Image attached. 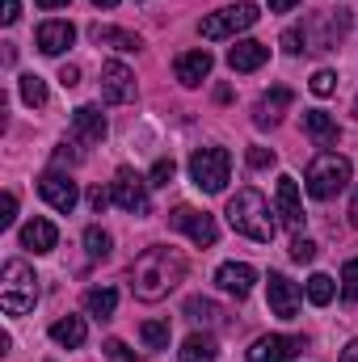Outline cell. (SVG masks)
Segmentation results:
<instances>
[{
  "mask_svg": "<svg viewBox=\"0 0 358 362\" xmlns=\"http://www.w3.org/2000/svg\"><path fill=\"white\" fill-rule=\"evenodd\" d=\"M249 165H253V169H270V165H274V152H266V148H249Z\"/></svg>",
  "mask_w": 358,
  "mask_h": 362,
  "instance_id": "41",
  "label": "cell"
},
{
  "mask_svg": "<svg viewBox=\"0 0 358 362\" xmlns=\"http://www.w3.org/2000/svg\"><path fill=\"white\" fill-rule=\"evenodd\" d=\"M68 0H38V8H64Z\"/></svg>",
  "mask_w": 358,
  "mask_h": 362,
  "instance_id": "45",
  "label": "cell"
},
{
  "mask_svg": "<svg viewBox=\"0 0 358 362\" xmlns=\"http://www.w3.org/2000/svg\"><path fill=\"white\" fill-rule=\"evenodd\" d=\"M354 118H358V97H354Z\"/></svg>",
  "mask_w": 358,
  "mask_h": 362,
  "instance_id": "48",
  "label": "cell"
},
{
  "mask_svg": "<svg viewBox=\"0 0 358 362\" xmlns=\"http://www.w3.org/2000/svg\"><path fill=\"white\" fill-rule=\"evenodd\" d=\"M304 131L312 135L316 148H337V139H342V127H337L325 110H308V114H304Z\"/></svg>",
  "mask_w": 358,
  "mask_h": 362,
  "instance_id": "20",
  "label": "cell"
},
{
  "mask_svg": "<svg viewBox=\"0 0 358 362\" xmlns=\"http://www.w3.org/2000/svg\"><path fill=\"white\" fill-rule=\"evenodd\" d=\"M13 219H17V194L8 189V194H4V211H0V228H8Z\"/></svg>",
  "mask_w": 358,
  "mask_h": 362,
  "instance_id": "40",
  "label": "cell"
},
{
  "mask_svg": "<svg viewBox=\"0 0 358 362\" xmlns=\"http://www.w3.org/2000/svg\"><path fill=\"white\" fill-rule=\"evenodd\" d=\"M185 316H190L194 325H207V329L224 325V308H219V303H211V299H202V295L185 299Z\"/></svg>",
  "mask_w": 358,
  "mask_h": 362,
  "instance_id": "27",
  "label": "cell"
},
{
  "mask_svg": "<svg viewBox=\"0 0 358 362\" xmlns=\"http://www.w3.org/2000/svg\"><path fill=\"white\" fill-rule=\"evenodd\" d=\"M105 358H110V362H135V354H131L118 337H110V341H105Z\"/></svg>",
  "mask_w": 358,
  "mask_h": 362,
  "instance_id": "37",
  "label": "cell"
},
{
  "mask_svg": "<svg viewBox=\"0 0 358 362\" xmlns=\"http://www.w3.org/2000/svg\"><path fill=\"white\" fill-rule=\"evenodd\" d=\"M59 85H64V89H76V85H81V68H76V64H64V68H59Z\"/></svg>",
  "mask_w": 358,
  "mask_h": 362,
  "instance_id": "39",
  "label": "cell"
},
{
  "mask_svg": "<svg viewBox=\"0 0 358 362\" xmlns=\"http://www.w3.org/2000/svg\"><path fill=\"white\" fill-rule=\"evenodd\" d=\"M38 194H42V198H47V206H55L59 215H68V211L81 202L76 181L68 177V173H59V169H47V173L38 177Z\"/></svg>",
  "mask_w": 358,
  "mask_h": 362,
  "instance_id": "10",
  "label": "cell"
},
{
  "mask_svg": "<svg viewBox=\"0 0 358 362\" xmlns=\"http://www.w3.org/2000/svg\"><path fill=\"white\" fill-rule=\"evenodd\" d=\"M148 185H152V181H144L139 173H131V169H118V177H114V185H110V194H114V202H118L127 215H148V211H152Z\"/></svg>",
  "mask_w": 358,
  "mask_h": 362,
  "instance_id": "8",
  "label": "cell"
},
{
  "mask_svg": "<svg viewBox=\"0 0 358 362\" xmlns=\"http://www.w3.org/2000/svg\"><path fill=\"white\" fill-rule=\"evenodd\" d=\"M215 358H219V346H215L211 333H190L178 350V362H215Z\"/></svg>",
  "mask_w": 358,
  "mask_h": 362,
  "instance_id": "23",
  "label": "cell"
},
{
  "mask_svg": "<svg viewBox=\"0 0 358 362\" xmlns=\"http://www.w3.org/2000/svg\"><path fill=\"white\" fill-rule=\"evenodd\" d=\"M266 4H270V13H291L299 0H266Z\"/></svg>",
  "mask_w": 358,
  "mask_h": 362,
  "instance_id": "43",
  "label": "cell"
},
{
  "mask_svg": "<svg viewBox=\"0 0 358 362\" xmlns=\"http://www.w3.org/2000/svg\"><path fill=\"white\" fill-rule=\"evenodd\" d=\"M304 350V337H287V333H270V337H258L249 346V362H291Z\"/></svg>",
  "mask_w": 358,
  "mask_h": 362,
  "instance_id": "13",
  "label": "cell"
},
{
  "mask_svg": "<svg viewBox=\"0 0 358 362\" xmlns=\"http://www.w3.org/2000/svg\"><path fill=\"white\" fill-rule=\"evenodd\" d=\"M34 42H38L42 55H64L76 42V25L72 21H42L38 34H34Z\"/></svg>",
  "mask_w": 358,
  "mask_h": 362,
  "instance_id": "17",
  "label": "cell"
},
{
  "mask_svg": "<svg viewBox=\"0 0 358 362\" xmlns=\"http://www.w3.org/2000/svg\"><path fill=\"white\" fill-rule=\"evenodd\" d=\"M232 177V156L228 148H198L190 156V181L202 194H224V185Z\"/></svg>",
  "mask_w": 358,
  "mask_h": 362,
  "instance_id": "6",
  "label": "cell"
},
{
  "mask_svg": "<svg viewBox=\"0 0 358 362\" xmlns=\"http://www.w3.org/2000/svg\"><path fill=\"white\" fill-rule=\"evenodd\" d=\"M350 223H354V228H358V194H354V198H350Z\"/></svg>",
  "mask_w": 358,
  "mask_h": 362,
  "instance_id": "46",
  "label": "cell"
},
{
  "mask_svg": "<svg viewBox=\"0 0 358 362\" xmlns=\"http://www.w3.org/2000/svg\"><path fill=\"white\" fill-rule=\"evenodd\" d=\"M291 262H299V266H308V262H316V245H312L308 236H299V240L291 245Z\"/></svg>",
  "mask_w": 358,
  "mask_h": 362,
  "instance_id": "35",
  "label": "cell"
},
{
  "mask_svg": "<svg viewBox=\"0 0 358 362\" xmlns=\"http://www.w3.org/2000/svg\"><path fill=\"white\" fill-rule=\"evenodd\" d=\"M282 51H287V55H299V51H308V34H304V25H291V30L282 34Z\"/></svg>",
  "mask_w": 358,
  "mask_h": 362,
  "instance_id": "33",
  "label": "cell"
},
{
  "mask_svg": "<svg viewBox=\"0 0 358 362\" xmlns=\"http://www.w3.org/2000/svg\"><path fill=\"white\" fill-rule=\"evenodd\" d=\"M228 223L241 236L258 240V245H270L274 232H278V223L270 219V202L262 198V189H253V185H245V189H236L228 198Z\"/></svg>",
  "mask_w": 358,
  "mask_h": 362,
  "instance_id": "2",
  "label": "cell"
},
{
  "mask_svg": "<svg viewBox=\"0 0 358 362\" xmlns=\"http://www.w3.org/2000/svg\"><path fill=\"white\" fill-rule=\"evenodd\" d=\"M114 308H118V291H114V286H93V291H85V312H89V316L110 320Z\"/></svg>",
  "mask_w": 358,
  "mask_h": 362,
  "instance_id": "26",
  "label": "cell"
},
{
  "mask_svg": "<svg viewBox=\"0 0 358 362\" xmlns=\"http://www.w3.org/2000/svg\"><path fill=\"white\" fill-rule=\"evenodd\" d=\"M266 59H270V47L266 42H253V38H245V42H236L228 51V68L232 72H258Z\"/></svg>",
  "mask_w": 358,
  "mask_h": 362,
  "instance_id": "19",
  "label": "cell"
},
{
  "mask_svg": "<svg viewBox=\"0 0 358 362\" xmlns=\"http://www.w3.org/2000/svg\"><path fill=\"white\" fill-rule=\"evenodd\" d=\"M342 299H346V303L358 299V262H346V266H342Z\"/></svg>",
  "mask_w": 358,
  "mask_h": 362,
  "instance_id": "32",
  "label": "cell"
},
{
  "mask_svg": "<svg viewBox=\"0 0 358 362\" xmlns=\"http://www.w3.org/2000/svg\"><path fill=\"white\" fill-rule=\"evenodd\" d=\"M215 282H219V291H228V295H236V299H249V291H253V282H258V270L245 266V262H224V266L215 270Z\"/></svg>",
  "mask_w": 358,
  "mask_h": 362,
  "instance_id": "16",
  "label": "cell"
},
{
  "mask_svg": "<svg viewBox=\"0 0 358 362\" xmlns=\"http://www.w3.org/2000/svg\"><path fill=\"white\" fill-rule=\"evenodd\" d=\"M274 202H278V219L291 228V232H299L304 228V202H299V181L295 177H278V185H274Z\"/></svg>",
  "mask_w": 358,
  "mask_h": 362,
  "instance_id": "14",
  "label": "cell"
},
{
  "mask_svg": "<svg viewBox=\"0 0 358 362\" xmlns=\"http://www.w3.org/2000/svg\"><path fill=\"white\" fill-rule=\"evenodd\" d=\"M85 249H89V257L93 262H105L110 257V249H114V240H110V232L105 228H85Z\"/></svg>",
  "mask_w": 358,
  "mask_h": 362,
  "instance_id": "30",
  "label": "cell"
},
{
  "mask_svg": "<svg viewBox=\"0 0 358 362\" xmlns=\"http://www.w3.org/2000/svg\"><path fill=\"white\" fill-rule=\"evenodd\" d=\"M93 42L114 47V51H139V47H144V42H139V34L118 30V25H93Z\"/></svg>",
  "mask_w": 358,
  "mask_h": 362,
  "instance_id": "24",
  "label": "cell"
},
{
  "mask_svg": "<svg viewBox=\"0 0 358 362\" xmlns=\"http://www.w3.org/2000/svg\"><path fill=\"white\" fill-rule=\"evenodd\" d=\"M101 97H105L110 105L135 101V72H131L127 64H118V59L101 64Z\"/></svg>",
  "mask_w": 358,
  "mask_h": 362,
  "instance_id": "12",
  "label": "cell"
},
{
  "mask_svg": "<svg viewBox=\"0 0 358 362\" xmlns=\"http://www.w3.org/2000/svg\"><path fill=\"white\" fill-rule=\"evenodd\" d=\"M34 303H38V274L25 262H8L0 274V308L8 316H25L34 312Z\"/></svg>",
  "mask_w": 358,
  "mask_h": 362,
  "instance_id": "4",
  "label": "cell"
},
{
  "mask_svg": "<svg viewBox=\"0 0 358 362\" xmlns=\"http://www.w3.org/2000/svg\"><path fill=\"white\" fill-rule=\"evenodd\" d=\"M110 202H114V194H110V189H101V185H97V189H89V206L97 211V215H101Z\"/></svg>",
  "mask_w": 358,
  "mask_h": 362,
  "instance_id": "38",
  "label": "cell"
},
{
  "mask_svg": "<svg viewBox=\"0 0 358 362\" xmlns=\"http://www.w3.org/2000/svg\"><path fill=\"white\" fill-rule=\"evenodd\" d=\"M169 223L178 228V232H185L198 249H211L215 240H219V223L207 215V211H194V206H178L173 215H169Z\"/></svg>",
  "mask_w": 358,
  "mask_h": 362,
  "instance_id": "9",
  "label": "cell"
},
{
  "mask_svg": "<svg viewBox=\"0 0 358 362\" xmlns=\"http://www.w3.org/2000/svg\"><path fill=\"white\" fill-rule=\"evenodd\" d=\"M333 295H337V286H333L329 274H312V278H308V303L325 308V303H333Z\"/></svg>",
  "mask_w": 358,
  "mask_h": 362,
  "instance_id": "28",
  "label": "cell"
},
{
  "mask_svg": "<svg viewBox=\"0 0 358 362\" xmlns=\"http://www.w3.org/2000/svg\"><path fill=\"white\" fill-rule=\"evenodd\" d=\"M337 362H358V337L346 346V350H342V358H337Z\"/></svg>",
  "mask_w": 358,
  "mask_h": 362,
  "instance_id": "44",
  "label": "cell"
},
{
  "mask_svg": "<svg viewBox=\"0 0 358 362\" xmlns=\"http://www.w3.org/2000/svg\"><path fill=\"white\" fill-rule=\"evenodd\" d=\"M173 173H178V165H173L169 156H165V160H156V165H152V185H169Z\"/></svg>",
  "mask_w": 358,
  "mask_h": 362,
  "instance_id": "36",
  "label": "cell"
},
{
  "mask_svg": "<svg viewBox=\"0 0 358 362\" xmlns=\"http://www.w3.org/2000/svg\"><path fill=\"white\" fill-rule=\"evenodd\" d=\"M258 17H262V8L249 4V0H241V4H228V8H219V13H207V17L198 21V34L211 38V42H224V38H236L241 30L258 25Z\"/></svg>",
  "mask_w": 358,
  "mask_h": 362,
  "instance_id": "5",
  "label": "cell"
},
{
  "mask_svg": "<svg viewBox=\"0 0 358 362\" xmlns=\"http://www.w3.org/2000/svg\"><path fill=\"white\" fill-rule=\"evenodd\" d=\"M266 303H270V312H274L278 320H295V316H299V303H304V295H299V286H295L287 274H270V282H266Z\"/></svg>",
  "mask_w": 358,
  "mask_h": 362,
  "instance_id": "11",
  "label": "cell"
},
{
  "mask_svg": "<svg viewBox=\"0 0 358 362\" xmlns=\"http://www.w3.org/2000/svg\"><path fill=\"white\" fill-rule=\"evenodd\" d=\"M55 245H59V232H55L51 219H30V223L21 228V249H30V253H51Z\"/></svg>",
  "mask_w": 358,
  "mask_h": 362,
  "instance_id": "21",
  "label": "cell"
},
{
  "mask_svg": "<svg viewBox=\"0 0 358 362\" xmlns=\"http://www.w3.org/2000/svg\"><path fill=\"white\" fill-rule=\"evenodd\" d=\"M287 105H291V89H282V85H278V89H270L266 97L258 101V110H253V122H258L262 131H266V127H278V118H282V110H287Z\"/></svg>",
  "mask_w": 358,
  "mask_h": 362,
  "instance_id": "22",
  "label": "cell"
},
{
  "mask_svg": "<svg viewBox=\"0 0 358 362\" xmlns=\"http://www.w3.org/2000/svg\"><path fill=\"white\" fill-rule=\"evenodd\" d=\"M354 177V169H350V160L342 156V152H321L312 165H308V173H304V189L316 198V202H329V198H337L346 185Z\"/></svg>",
  "mask_w": 358,
  "mask_h": 362,
  "instance_id": "3",
  "label": "cell"
},
{
  "mask_svg": "<svg viewBox=\"0 0 358 362\" xmlns=\"http://www.w3.org/2000/svg\"><path fill=\"white\" fill-rule=\"evenodd\" d=\"M308 89L316 93V97H329V93L337 89V76H333V72H329V68H321V72H316V76H312V81H308Z\"/></svg>",
  "mask_w": 358,
  "mask_h": 362,
  "instance_id": "34",
  "label": "cell"
},
{
  "mask_svg": "<svg viewBox=\"0 0 358 362\" xmlns=\"http://www.w3.org/2000/svg\"><path fill=\"white\" fill-rule=\"evenodd\" d=\"M211 68H215L211 51H185V55H178V64H173V72H178V81L185 89H198L211 76Z\"/></svg>",
  "mask_w": 358,
  "mask_h": 362,
  "instance_id": "18",
  "label": "cell"
},
{
  "mask_svg": "<svg viewBox=\"0 0 358 362\" xmlns=\"http://www.w3.org/2000/svg\"><path fill=\"white\" fill-rule=\"evenodd\" d=\"M93 4H97V8H114L118 0H93Z\"/></svg>",
  "mask_w": 358,
  "mask_h": 362,
  "instance_id": "47",
  "label": "cell"
},
{
  "mask_svg": "<svg viewBox=\"0 0 358 362\" xmlns=\"http://www.w3.org/2000/svg\"><path fill=\"white\" fill-rule=\"evenodd\" d=\"M105 139V114L97 110V105H81L76 114H72V144L85 152L93 144H101Z\"/></svg>",
  "mask_w": 358,
  "mask_h": 362,
  "instance_id": "15",
  "label": "cell"
},
{
  "mask_svg": "<svg viewBox=\"0 0 358 362\" xmlns=\"http://www.w3.org/2000/svg\"><path fill=\"white\" fill-rule=\"evenodd\" d=\"M85 337H89V329H85L81 316H64V320L51 325V341H59V346H68V350L85 346Z\"/></svg>",
  "mask_w": 358,
  "mask_h": 362,
  "instance_id": "25",
  "label": "cell"
},
{
  "mask_svg": "<svg viewBox=\"0 0 358 362\" xmlns=\"http://www.w3.org/2000/svg\"><path fill=\"white\" fill-rule=\"evenodd\" d=\"M181 278H185V257L178 249H169V245H156L131 266V291H135V299L156 303V299H165L178 286Z\"/></svg>",
  "mask_w": 358,
  "mask_h": 362,
  "instance_id": "1",
  "label": "cell"
},
{
  "mask_svg": "<svg viewBox=\"0 0 358 362\" xmlns=\"http://www.w3.org/2000/svg\"><path fill=\"white\" fill-rule=\"evenodd\" d=\"M17 17H21V0H4V13H0V21H4V25H13Z\"/></svg>",
  "mask_w": 358,
  "mask_h": 362,
  "instance_id": "42",
  "label": "cell"
},
{
  "mask_svg": "<svg viewBox=\"0 0 358 362\" xmlns=\"http://www.w3.org/2000/svg\"><path fill=\"white\" fill-rule=\"evenodd\" d=\"M350 30V8H321L304 21L308 34V51H333Z\"/></svg>",
  "mask_w": 358,
  "mask_h": 362,
  "instance_id": "7",
  "label": "cell"
},
{
  "mask_svg": "<svg viewBox=\"0 0 358 362\" xmlns=\"http://www.w3.org/2000/svg\"><path fill=\"white\" fill-rule=\"evenodd\" d=\"M139 337H144L148 350H169V320H144Z\"/></svg>",
  "mask_w": 358,
  "mask_h": 362,
  "instance_id": "29",
  "label": "cell"
},
{
  "mask_svg": "<svg viewBox=\"0 0 358 362\" xmlns=\"http://www.w3.org/2000/svg\"><path fill=\"white\" fill-rule=\"evenodd\" d=\"M21 101L25 105H47V81L34 76V72H25L21 76Z\"/></svg>",
  "mask_w": 358,
  "mask_h": 362,
  "instance_id": "31",
  "label": "cell"
}]
</instances>
